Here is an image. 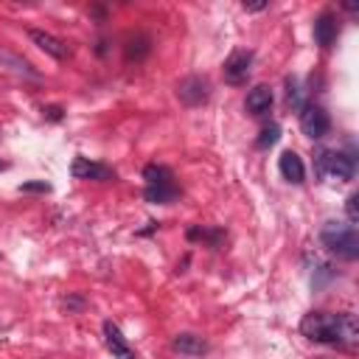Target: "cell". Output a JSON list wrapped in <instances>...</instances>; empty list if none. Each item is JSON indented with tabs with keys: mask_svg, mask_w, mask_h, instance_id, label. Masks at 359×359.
Returning <instances> with one entry per match:
<instances>
[{
	"mask_svg": "<svg viewBox=\"0 0 359 359\" xmlns=\"http://www.w3.org/2000/svg\"><path fill=\"white\" fill-rule=\"evenodd\" d=\"M241 8H244V11H264V8H269V3H266V0H261V3H244Z\"/></svg>",
	"mask_w": 359,
	"mask_h": 359,
	"instance_id": "603a6c76",
	"label": "cell"
},
{
	"mask_svg": "<svg viewBox=\"0 0 359 359\" xmlns=\"http://www.w3.org/2000/svg\"><path fill=\"white\" fill-rule=\"evenodd\" d=\"M278 171H280V177L286 182H294V185H300L306 180V165H303V160L294 151H283L278 157Z\"/></svg>",
	"mask_w": 359,
	"mask_h": 359,
	"instance_id": "7c38bea8",
	"label": "cell"
},
{
	"mask_svg": "<svg viewBox=\"0 0 359 359\" xmlns=\"http://www.w3.org/2000/svg\"><path fill=\"white\" fill-rule=\"evenodd\" d=\"M104 345L112 353V359H137L135 356V348L126 342V337L121 334V328L112 320L104 323Z\"/></svg>",
	"mask_w": 359,
	"mask_h": 359,
	"instance_id": "ba28073f",
	"label": "cell"
},
{
	"mask_svg": "<svg viewBox=\"0 0 359 359\" xmlns=\"http://www.w3.org/2000/svg\"><path fill=\"white\" fill-rule=\"evenodd\" d=\"M143 196H146V202H151V205H171V202L180 196V188H177L174 182H168V185H146Z\"/></svg>",
	"mask_w": 359,
	"mask_h": 359,
	"instance_id": "5bb4252c",
	"label": "cell"
},
{
	"mask_svg": "<svg viewBox=\"0 0 359 359\" xmlns=\"http://www.w3.org/2000/svg\"><path fill=\"white\" fill-rule=\"evenodd\" d=\"M252 59H255V53H252V50H247V48L233 50V53L224 59V67H222L224 81H227V84H236V87H238V84H244V81L250 79Z\"/></svg>",
	"mask_w": 359,
	"mask_h": 359,
	"instance_id": "5b68a950",
	"label": "cell"
},
{
	"mask_svg": "<svg viewBox=\"0 0 359 359\" xmlns=\"http://www.w3.org/2000/svg\"><path fill=\"white\" fill-rule=\"evenodd\" d=\"M300 129H303L306 137L320 140V137L328 135L331 118H328V112L320 104H303V109H300Z\"/></svg>",
	"mask_w": 359,
	"mask_h": 359,
	"instance_id": "277c9868",
	"label": "cell"
},
{
	"mask_svg": "<svg viewBox=\"0 0 359 359\" xmlns=\"http://www.w3.org/2000/svg\"><path fill=\"white\" fill-rule=\"evenodd\" d=\"M70 174L76 177V180H112L115 177V171L109 168V165H104V163H95V160H90V157H73V165H70Z\"/></svg>",
	"mask_w": 359,
	"mask_h": 359,
	"instance_id": "52a82bcc",
	"label": "cell"
},
{
	"mask_svg": "<svg viewBox=\"0 0 359 359\" xmlns=\"http://www.w3.org/2000/svg\"><path fill=\"white\" fill-rule=\"evenodd\" d=\"M272 101H275L272 87H269V84H255V87L247 93V98H244V109H247L250 115L261 118V115H266V112L272 109Z\"/></svg>",
	"mask_w": 359,
	"mask_h": 359,
	"instance_id": "8fae6325",
	"label": "cell"
},
{
	"mask_svg": "<svg viewBox=\"0 0 359 359\" xmlns=\"http://www.w3.org/2000/svg\"><path fill=\"white\" fill-rule=\"evenodd\" d=\"M317 174H320V177L339 180V182H348V180H353L356 165H353V157H348L345 151L320 149V151H317Z\"/></svg>",
	"mask_w": 359,
	"mask_h": 359,
	"instance_id": "3957f363",
	"label": "cell"
},
{
	"mask_svg": "<svg viewBox=\"0 0 359 359\" xmlns=\"http://www.w3.org/2000/svg\"><path fill=\"white\" fill-rule=\"evenodd\" d=\"M151 50V39L146 34H135L126 39V59H143Z\"/></svg>",
	"mask_w": 359,
	"mask_h": 359,
	"instance_id": "e0dca14e",
	"label": "cell"
},
{
	"mask_svg": "<svg viewBox=\"0 0 359 359\" xmlns=\"http://www.w3.org/2000/svg\"><path fill=\"white\" fill-rule=\"evenodd\" d=\"M278 140H280V126H278V123H266V126L258 132L255 146H258V149H269V146H275Z\"/></svg>",
	"mask_w": 359,
	"mask_h": 359,
	"instance_id": "ac0fdd59",
	"label": "cell"
},
{
	"mask_svg": "<svg viewBox=\"0 0 359 359\" xmlns=\"http://www.w3.org/2000/svg\"><path fill=\"white\" fill-rule=\"evenodd\" d=\"M320 241L328 252L345 258V261H356L359 258V236L353 224L345 222H325L320 230Z\"/></svg>",
	"mask_w": 359,
	"mask_h": 359,
	"instance_id": "7a4b0ae2",
	"label": "cell"
},
{
	"mask_svg": "<svg viewBox=\"0 0 359 359\" xmlns=\"http://www.w3.org/2000/svg\"><path fill=\"white\" fill-rule=\"evenodd\" d=\"M171 348L180 353V356H188V359H199L210 351V345L199 337V334H191V331H182L171 339Z\"/></svg>",
	"mask_w": 359,
	"mask_h": 359,
	"instance_id": "30bf717a",
	"label": "cell"
},
{
	"mask_svg": "<svg viewBox=\"0 0 359 359\" xmlns=\"http://www.w3.org/2000/svg\"><path fill=\"white\" fill-rule=\"evenodd\" d=\"M0 65L8 67V70H14V73H20V76L36 79V70L31 67V62H25L22 56H17V53H11V50H6V48H0Z\"/></svg>",
	"mask_w": 359,
	"mask_h": 359,
	"instance_id": "9a60e30c",
	"label": "cell"
},
{
	"mask_svg": "<svg viewBox=\"0 0 359 359\" xmlns=\"http://www.w3.org/2000/svg\"><path fill=\"white\" fill-rule=\"evenodd\" d=\"M0 168H6V163H0Z\"/></svg>",
	"mask_w": 359,
	"mask_h": 359,
	"instance_id": "cb8c5ba5",
	"label": "cell"
},
{
	"mask_svg": "<svg viewBox=\"0 0 359 359\" xmlns=\"http://www.w3.org/2000/svg\"><path fill=\"white\" fill-rule=\"evenodd\" d=\"M42 112H45L48 121H62V107H45Z\"/></svg>",
	"mask_w": 359,
	"mask_h": 359,
	"instance_id": "7402d4cb",
	"label": "cell"
},
{
	"mask_svg": "<svg viewBox=\"0 0 359 359\" xmlns=\"http://www.w3.org/2000/svg\"><path fill=\"white\" fill-rule=\"evenodd\" d=\"M345 213H348V222H351V224H359V194H351V196H348Z\"/></svg>",
	"mask_w": 359,
	"mask_h": 359,
	"instance_id": "ffe728a7",
	"label": "cell"
},
{
	"mask_svg": "<svg viewBox=\"0 0 359 359\" xmlns=\"http://www.w3.org/2000/svg\"><path fill=\"white\" fill-rule=\"evenodd\" d=\"M28 36H31V42H34L39 50H45V53H48V56H53V59H67V56H70V45H67L65 39H59V36L48 34V31L31 28V31H28Z\"/></svg>",
	"mask_w": 359,
	"mask_h": 359,
	"instance_id": "9c48e42d",
	"label": "cell"
},
{
	"mask_svg": "<svg viewBox=\"0 0 359 359\" xmlns=\"http://www.w3.org/2000/svg\"><path fill=\"white\" fill-rule=\"evenodd\" d=\"M177 98L185 104V107H202L208 104L210 98V81L205 76H185L180 84H177Z\"/></svg>",
	"mask_w": 359,
	"mask_h": 359,
	"instance_id": "8992f818",
	"label": "cell"
},
{
	"mask_svg": "<svg viewBox=\"0 0 359 359\" xmlns=\"http://www.w3.org/2000/svg\"><path fill=\"white\" fill-rule=\"evenodd\" d=\"M286 104L294 107V109H303V93H300L297 79H286Z\"/></svg>",
	"mask_w": 359,
	"mask_h": 359,
	"instance_id": "d6986e66",
	"label": "cell"
},
{
	"mask_svg": "<svg viewBox=\"0 0 359 359\" xmlns=\"http://www.w3.org/2000/svg\"><path fill=\"white\" fill-rule=\"evenodd\" d=\"M314 42L320 48H331L337 42V17L331 11H323L314 20Z\"/></svg>",
	"mask_w": 359,
	"mask_h": 359,
	"instance_id": "4fadbf2b",
	"label": "cell"
},
{
	"mask_svg": "<svg viewBox=\"0 0 359 359\" xmlns=\"http://www.w3.org/2000/svg\"><path fill=\"white\" fill-rule=\"evenodd\" d=\"M143 180H146V185H168V182H174V174H171V168H165L160 163H149L143 168Z\"/></svg>",
	"mask_w": 359,
	"mask_h": 359,
	"instance_id": "2e32d148",
	"label": "cell"
},
{
	"mask_svg": "<svg viewBox=\"0 0 359 359\" xmlns=\"http://www.w3.org/2000/svg\"><path fill=\"white\" fill-rule=\"evenodd\" d=\"M300 334L311 342L325 345H356L359 325L353 314H331V311H311L300 320Z\"/></svg>",
	"mask_w": 359,
	"mask_h": 359,
	"instance_id": "6da1fadb",
	"label": "cell"
},
{
	"mask_svg": "<svg viewBox=\"0 0 359 359\" xmlns=\"http://www.w3.org/2000/svg\"><path fill=\"white\" fill-rule=\"evenodd\" d=\"M20 191H39V194H45V191H50V185L48 182H25V185H20Z\"/></svg>",
	"mask_w": 359,
	"mask_h": 359,
	"instance_id": "44dd1931",
	"label": "cell"
}]
</instances>
